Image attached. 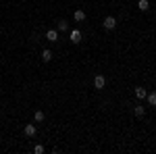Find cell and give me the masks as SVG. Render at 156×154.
<instances>
[{"mask_svg":"<svg viewBox=\"0 0 156 154\" xmlns=\"http://www.w3.org/2000/svg\"><path fill=\"white\" fill-rule=\"evenodd\" d=\"M104 85H106V77L104 75H96L94 77V88L96 90H104Z\"/></svg>","mask_w":156,"mask_h":154,"instance_id":"cell-1","label":"cell"},{"mask_svg":"<svg viewBox=\"0 0 156 154\" xmlns=\"http://www.w3.org/2000/svg\"><path fill=\"white\" fill-rule=\"evenodd\" d=\"M102 25H104V29H115V27H117V19H115L112 15H108Z\"/></svg>","mask_w":156,"mask_h":154,"instance_id":"cell-2","label":"cell"},{"mask_svg":"<svg viewBox=\"0 0 156 154\" xmlns=\"http://www.w3.org/2000/svg\"><path fill=\"white\" fill-rule=\"evenodd\" d=\"M36 125H34V123H27V125H25V129H23V133L25 135H27V138H34V135H36Z\"/></svg>","mask_w":156,"mask_h":154,"instance_id":"cell-3","label":"cell"},{"mask_svg":"<svg viewBox=\"0 0 156 154\" xmlns=\"http://www.w3.org/2000/svg\"><path fill=\"white\" fill-rule=\"evenodd\" d=\"M46 40L56 42V40H58V29H48V31H46Z\"/></svg>","mask_w":156,"mask_h":154,"instance_id":"cell-4","label":"cell"},{"mask_svg":"<svg viewBox=\"0 0 156 154\" xmlns=\"http://www.w3.org/2000/svg\"><path fill=\"white\" fill-rule=\"evenodd\" d=\"M71 42L73 44H79V42H81V31H79V29H73L71 31Z\"/></svg>","mask_w":156,"mask_h":154,"instance_id":"cell-5","label":"cell"},{"mask_svg":"<svg viewBox=\"0 0 156 154\" xmlns=\"http://www.w3.org/2000/svg\"><path fill=\"white\" fill-rule=\"evenodd\" d=\"M146 96H148V92H146L144 88H135V98L137 100H144Z\"/></svg>","mask_w":156,"mask_h":154,"instance_id":"cell-6","label":"cell"},{"mask_svg":"<svg viewBox=\"0 0 156 154\" xmlns=\"http://www.w3.org/2000/svg\"><path fill=\"white\" fill-rule=\"evenodd\" d=\"M133 115H135L137 119H142L146 115V108L144 106H133Z\"/></svg>","mask_w":156,"mask_h":154,"instance_id":"cell-7","label":"cell"},{"mask_svg":"<svg viewBox=\"0 0 156 154\" xmlns=\"http://www.w3.org/2000/svg\"><path fill=\"white\" fill-rule=\"evenodd\" d=\"M56 29H58V31H67V29H69V23H67L65 19H60V21H56Z\"/></svg>","mask_w":156,"mask_h":154,"instance_id":"cell-8","label":"cell"},{"mask_svg":"<svg viewBox=\"0 0 156 154\" xmlns=\"http://www.w3.org/2000/svg\"><path fill=\"white\" fill-rule=\"evenodd\" d=\"M52 56H54V54H52L50 50H44V52H42V60H44V63H50Z\"/></svg>","mask_w":156,"mask_h":154,"instance_id":"cell-9","label":"cell"},{"mask_svg":"<svg viewBox=\"0 0 156 154\" xmlns=\"http://www.w3.org/2000/svg\"><path fill=\"white\" fill-rule=\"evenodd\" d=\"M146 100L150 102V106H156V92H150V94L146 96Z\"/></svg>","mask_w":156,"mask_h":154,"instance_id":"cell-10","label":"cell"},{"mask_svg":"<svg viewBox=\"0 0 156 154\" xmlns=\"http://www.w3.org/2000/svg\"><path fill=\"white\" fill-rule=\"evenodd\" d=\"M137 9H140V11H148V9H150V2H148V0H140V2H137Z\"/></svg>","mask_w":156,"mask_h":154,"instance_id":"cell-11","label":"cell"},{"mask_svg":"<svg viewBox=\"0 0 156 154\" xmlns=\"http://www.w3.org/2000/svg\"><path fill=\"white\" fill-rule=\"evenodd\" d=\"M73 17H75V21H83V19H85V13L81 11V9H77V11H75V15H73Z\"/></svg>","mask_w":156,"mask_h":154,"instance_id":"cell-12","label":"cell"},{"mask_svg":"<svg viewBox=\"0 0 156 154\" xmlns=\"http://www.w3.org/2000/svg\"><path fill=\"white\" fill-rule=\"evenodd\" d=\"M34 119H36V123H42V121H44V113H42V110H36V113H34Z\"/></svg>","mask_w":156,"mask_h":154,"instance_id":"cell-13","label":"cell"},{"mask_svg":"<svg viewBox=\"0 0 156 154\" xmlns=\"http://www.w3.org/2000/svg\"><path fill=\"white\" fill-rule=\"evenodd\" d=\"M34 152H36V154H44V146H40V144L34 146Z\"/></svg>","mask_w":156,"mask_h":154,"instance_id":"cell-14","label":"cell"}]
</instances>
